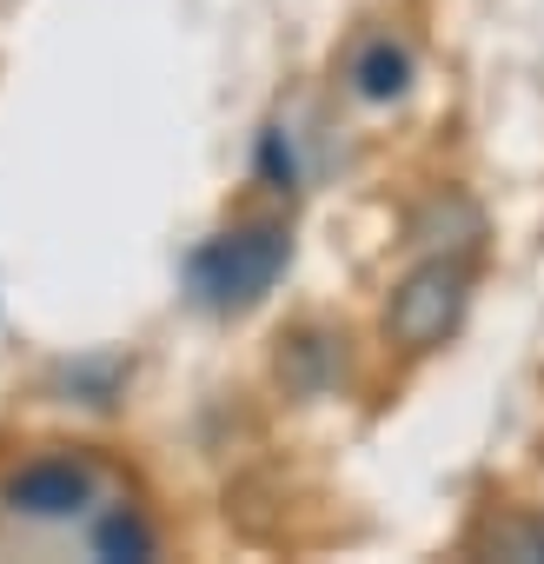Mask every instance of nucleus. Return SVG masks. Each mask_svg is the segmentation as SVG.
I'll return each instance as SVG.
<instances>
[{
	"label": "nucleus",
	"instance_id": "f257e3e1",
	"mask_svg": "<svg viewBox=\"0 0 544 564\" xmlns=\"http://www.w3.org/2000/svg\"><path fill=\"white\" fill-rule=\"evenodd\" d=\"M286 259H293L286 226H272V219L226 226V232H213V239L186 259V293H193V306H206V313H246V306H259L272 286H280Z\"/></svg>",
	"mask_w": 544,
	"mask_h": 564
},
{
	"label": "nucleus",
	"instance_id": "f03ea898",
	"mask_svg": "<svg viewBox=\"0 0 544 564\" xmlns=\"http://www.w3.org/2000/svg\"><path fill=\"white\" fill-rule=\"evenodd\" d=\"M465 306H471V272H465V259L458 252H432V259H418L399 286H392V300H385V339L399 346V352H438L458 326H465Z\"/></svg>",
	"mask_w": 544,
	"mask_h": 564
},
{
	"label": "nucleus",
	"instance_id": "7ed1b4c3",
	"mask_svg": "<svg viewBox=\"0 0 544 564\" xmlns=\"http://www.w3.org/2000/svg\"><path fill=\"white\" fill-rule=\"evenodd\" d=\"M100 485H107L100 458L61 445V452H41V458L14 465L8 485H0V505L14 518H28V524H74V518H87L100 505Z\"/></svg>",
	"mask_w": 544,
	"mask_h": 564
},
{
	"label": "nucleus",
	"instance_id": "20e7f679",
	"mask_svg": "<svg viewBox=\"0 0 544 564\" xmlns=\"http://www.w3.org/2000/svg\"><path fill=\"white\" fill-rule=\"evenodd\" d=\"M412 74H418V61L399 34H366L346 61V94L366 107H399L412 94Z\"/></svg>",
	"mask_w": 544,
	"mask_h": 564
},
{
	"label": "nucleus",
	"instance_id": "39448f33",
	"mask_svg": "<svg viewBox=\"0 0 544 564\" xmlns=\"http://www.w3.org/2000/svg\"><path fill=\"white\" fill-rule=\"evenodd\" d=\"M94 551L100 557H153L160 551V538H153V524L140 518V511H107L100 524H94Z\"/></svg>",
	"mask_w": 544,
	"mask_h": 564
},
{
	"label": "nucleus",
	"instance_id": "423d86ee",
	"mask_svg": "<svg viewBox=\"0 0 544 564\" xmlns=\"http://www.w3.org/2000/svg\"><path fill=\"white\" fill-rule=\"evenodd\" d=\"M491 557H544V511H518L491 531Z\"/></svg>",
	"mask_w": 544,
	"mask_h": 564
},
{
	"label": "nucleus",
	"instance_id": "0eeeda50",
	"mask_svg": "<svg viewBox=\"0 0 544 564\" xmlns=\"http://www.w3.org/2000/svg\"><path fill=\"white\" fill-rule=\"evenodd\" d=\"M259 166H265V180L280 186V193H293L300 166H293V140H286V127H272V133L259 140Z\"/></svg>",
	"mask_w": 544,
	"mask_h": 564
}]
</instances>
